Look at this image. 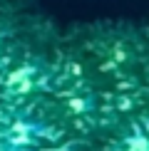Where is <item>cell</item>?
I'll return each instance as SVG.
<instances>
[{
  "label": "cell",
  "instance_id": "obj_2",
  "mask_svg": "<svg viewBox=\"0 0 149 151\" xmlns=\"http://www.w3.org/2000/svg\"><path fill=\"white\" fill-rule=\"evenodd\" d=\"M127 151H149V139H144V136L127 139Z\"/></svg>",
  "mask_w": 149,
  "mask_h": 151
},
{
  "label": "cell",
  "instance_id": "obj_1",
  "mask_svg": "<svg viewBox=\"0 0 149 151\" xmlns=\"http://www.w3.org/2000/svg\"><path fill=\"white\" fill-rule=\"evenodd\" d=\"M47 134V127L35 119H15L0 136V151H25L40 144Z\"/></svg>",
  "mask_w": 149,
  "mask_h": 151
}]
</instances>
